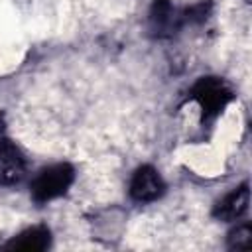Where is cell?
Returning <instances> with one entry per match:
<instances>
[{"instance_id": "6da1fadb", "label": "cell", "mask_w": 252, "mask_h": 252, "mask_svg": "<svg viewBox=\"0 0 252 252\" xmlns=\"http://www.w3.org/2000/svg\"><path fill=\"white\" fill-rule=\"evenodd\" d=\"M75 179V169L69 163H55L41 169L32 181V197L37 203H47L71 187Z\"/></svg>"}, {"instance_id": "7a4b0ae2", "label": "cell", "mask_w": 252, "mask_h": 252, "mask_svg": "<svg viewBox=\"0 0 252 252\" xmlns=\"http://www.w3.org/2000/svg\"><path fill=\"white\" fill-rule=\"evenodd\" d=\"M191 98L201 106L203 120L215 118L232 100V89L219 77H203L195 83Z\"/></svg>"}, {"instance_id": "3957f363", "label": "cell", "mask_w": 252, "mask_h": 252, "mask_svg": "<svg viewBox=\"0 0 252 252\" xmlns=\"http://www.w3.org/2000/svg\"><path fill=\"white\" fill-rule=\"evenodd\" d=\"M165 191L163 179L159 177L158 169L152 165H142L134 171L130 179V197L138 203H152L159 199Z\"/></svg>"}, {"instance_id": "277c9868", "label": "cell", "mask_w": 252, "mask_h": 252, "mask_svg": "<svg viewBox=\"0 0 252 252\" xmlns=\"http://www.w3.org/2000/svg\"><path fill=\"white\" fill-rule=\"evenodd\" d=\"M148 22L150 32L156 37H169L183 24V12H179L169 0H156L150 8Z\"/></svg>"}, {"instance_id": "5b68a950", "label": "cell", "mask_w": 252, "mask_h": 252, "mask_svg": "<svg viewBox=\"0 0 252 252\" xmlns=\"http://www.w3.org/2000/svg\"><path fill=\"white\" fill-rule=\"evenodd\" d=\"M26 175V158L10 140L0 142V185H16Z\"/></svg>"}, {"instance_id": "8992f818", "label": "cell", "mask_w": 252, "mask_h": 252, "mask_svg": "<svg viewBox=\"0 0 252 252\" xmlns=\"http://www.w3.org/2000/svg\"><path fill=\"white\" fill-rule=\"evenodd\" d=\"M248 203H250V189L248 183H242L238 189H234L215 205L213 215L219 220H226V222L238 220L248 211Z\"/></svg>"}, {"instance_id": "52a82bcc", "label": "cell", "mask_w": 252, "mask_h": 252, "mask_svg": "<svg viewBox=\"0 0 252 252\" xmlns=\"http://www.w3.org/2000/svg\"><path fill=\"white\" fill-rule=\"evenodd\" d=\"M51 242V234L45 226H33V228H28L24 232H20L18 236H14L6 248L10 250H24V252H39V250H45Z\"/></svg>"}, {"instance_id": "ba28073f", "label": "cell", "mask_w": 252, "mask_h": 252, "mask_svg": "<svg viewBox=\"0 0 252 252\" xmlns=\"http://www.w3.org/2000/svg\"><path fill=\"white\" fill-rule=\"evenodd\" d=\"M226 246L230 250H248L252 246V226L244 222L232 228L226 236Z\"/></svg>"}, {"instance_id": "9c48e42d", "label": "cell", "mask_w": 252, "mask_h": 252, "mask_svg": "<svg viewBox=\"0 0 252 252\" xmlns=\"http://www.w3.org/2000/svg\"><path fill=\"white\" fill-rule=\"evenodd\" d=\"M211 12V2H199L183 10V22H205Z\"/></svg>"}, {"instance_id": "30bf717a", "label": "cell", "mask_w": 252, "mask_h": 252, "mask_svg": "<svg viewBox=\"0 0 252 252\" xmlns=\"http://www.w3.org/2000/svg\"><path fill=\"white\" fill-rule=\"evenodd\" d=\"M2 140H4V124L0 122V142H2Z\"/></svg>"}]
</instances>
